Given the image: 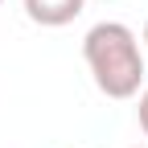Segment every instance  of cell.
Instances as JSON below:
<instances>
[{
    "instance_id": "cell-4",
    "label": "cell",
    "mask_w": 148,
    "mask_h": 148,
    "mask_svg": "<svg viewBox=\"0 0 148 148\" xmlns=\"http://www.w3.org/2000/svg\"><path fill=\"white\" fill-rule=\"evenodd\" d=\"M144 45H148V25H144Z\"/></svg>"
},
{
    "instance_id": "cell-2",
    "label": "cell",
    "mask_w": 148,
    "mask_h": 148,
    "mask_svg": "<svg viewBox=\"0 0 148 148\" xmlns=\"http://www.w3.org/2000/svg\"><path fill=\"white\" fill-rule=\"evenodd\" d=\"M86 0H25V16L41 29H62L82 12Z\"/></svg>"
},
{
    "instance_id": "cell-6",
    "label": "cell",
    "mask_w": 148,
    "mask_h": 148,
    "mask_svg": "<svg viewBox=\"0 0 148 148\" xmlns=\"http://www.w3.org/2000/svg\"><path fill=\"white\" fill-rule=\"evenodd\" d=\"M136 148H140V144H136Z\"/></svg>"
},
{
    "instance_id": "cell-3",
    "label": "cell",
    "mask_w": 148,
    "mask_h": 148,
    "mask_svg": "<svg viewBox=\"0 0 148 148\" xmlns=\"http://www.w3.org/2000/svg\"><path fill=\"white\" fill-rule=\"evenodd\" d=\"M136 119H140V132L148 136V90L140 95V107H136Z\"/></svg>"
},
{
    "instance_id": "cell-5",
    "label": "cell",
    "mask_w": 148,
    "mask_h": 148,
    "mask_svg": "<svg viewBox=\"0 0 148 148\" xmlns=\"http://www.w3.org/2000/svg\"><path fill=\"white\" fill-rule=\"evenodd\" d=\"M0 4H4V0H0Z\"/></svg>"
},
{
    "instance_id": "cell-1",
    "label": "cell",
    "mask_w": 148,
    "mask_h": 148,
    "mask_svg": "<svg viewBox=\"0 0 148 148\" xmlns=\"http://www.w3.org/2000/svg\"><path fill=\"white\" fill-rule=\"evenodd\" d=\"M82 58L90 66V78L107 99H136L144 82V53L140 37L123 21H99L82 37Z\"/></svg>"
}]
</instances>
